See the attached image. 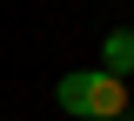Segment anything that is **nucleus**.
Listing matches in <instances>:
<instances>
[{"instance_id":"1","label":"nucleus","mask_w":134,"mask_h":121,"mask_svg":"<svg viewBox=\"0 0 134 121\" xmlns=\"http://www.w3.org/2000/svg\"><path fill=\"white\" fill-rule=\"evenodd\" d=\"M54 101L67 114H81V121H127V81L107 74V67H67Z\"/></svg>"},{"instance_id":"2","label":"nucleus","mask_w":134,"mask_h":121,"mask_svg":"<svg viewBox=\"0 0 134 121\" xmlns=\"http://www.w3.org/2000/svg\"><path fill=\"white\" fill-rule=\"evenodd\" d=\"M100 67H107V74H121V81L134 74V27H114V34L100 40Z\"/></svg>"}]
</instances>
